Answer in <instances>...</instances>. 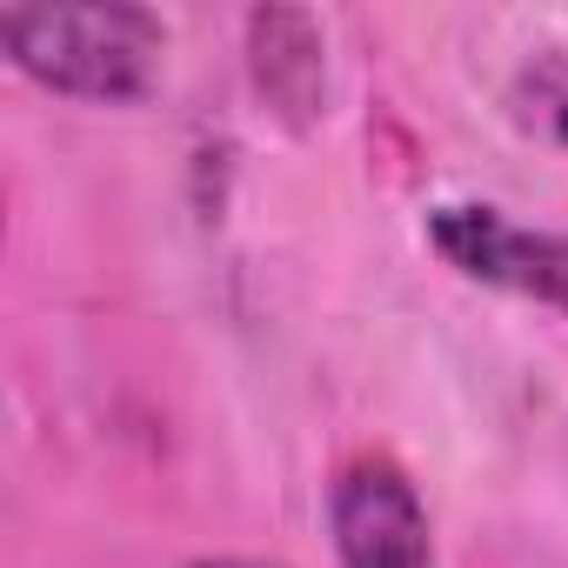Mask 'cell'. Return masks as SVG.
I'll list each match as a JSON object with an SVG mask.
<instances>
[{"label": "cell", "instance_id": "6", "mask_svg": "<svg viewBox=\"0 0 568 568\" xmlns=\"http://www.w3.org/2000/svg\"><path fill=\"white\" fill-rule=\"evenodd\" d=\"M194 568H261V561H227V555H221V561H194Z\"/></svg>", "mask_w": 568, "mask_h": 568}, {"label": "cell", "instance_id": "3", "mask_svg": "<svg viewBox=\"0 0 568 568\" xmlns=\"http://www.w3.org/2000/svg\"><path fill=\"white\" fill-rule=\"evenodd\" d=\"M328 535L342 568H435L428 508L395 455H348L335 468Z\"/></svg>", "mask_w": 568, "mask_h": 568}, {"label": "cell", "instance_id": "1", "mask_svg": "<svg viewBox=\"0 0 568 568\" xmlns=\"http://www.w3.org/2000/svg\"><path fill=\"white\" fill-rule=\"evenodd\" d=\"M0 48L8 61L68 94V101H101V108H121V101H141L161 74V54H168V28L161 14L148 8H48V0H21V8H0Z\"/></svg>", "mask_w": 568, "mask_h": 568}, {"label": "cell", "instance_id": "2", "mask_svg": "<svg viewBox=\"0 0 568 568\" xmlns=\"http://www.w3.org/2000/svg\"><path fill=\"white\" fill-rule=\"evenodd\" d=\"M428 247L462 281H481V288H501V295L568 315V234L561 227H521L501 207L448 201L428 214Z\"/></svg>", "mask_w": 568, "mask_h": 568}, {"label": "cell", "instance_id": "4", "mask_svg": "<svg viewBox=\"0 0 568 568\" xmlns=\"http://www.w3.org/2000/svg\"><path fill=\"white\" fill-rule=\"evenodd\" d=\"M247 54H254V88L288 114V121H315L322 94H328V48H322V21L302 8H254L247 14Z\"/></svg>", "mask_w": 568, "mask_h": 568}, {"label": "cell", "instance_id": "5", "mask_svg": "<svg viewBox=\"0 0 568 568\" xmlns=\"http://www.w3.org/2000/svg\"><path fill=\"white\" fill-rule=\"evenodd\" d=\"M521 114L555 141V148H568V61H541L528 81H521Z\"/></svg>", "mask_w": 568, "mask_h": 568}]
</instances>
